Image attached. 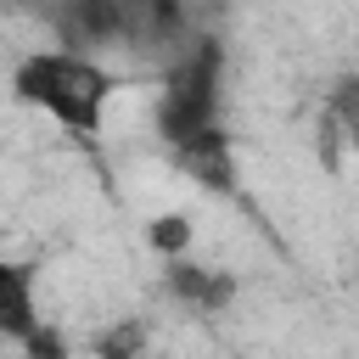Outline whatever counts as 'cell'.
Segmentation results:
<instances>
[{
	"label": "cell",
	"instance_id": "52a82bcc",
	"mask_svg": "<svg viewBox=\"0 0 359 359\" xmlns=\"http://www.w3.org/2000/svg\"><path fill=\"white\" fill-rule=\"evenodd\" d=\"M22 353H28V359H67V342H62V331L39 325V331L22 342Z\"/></svg>",
	"mask_w": 359,
	"mask_h": 359
},
{
	"label": "cell",
	"instance_id": "5b68a950",
	"mask_svg": "<svg viewBox=\"0 0 359 359\" xmlns=\"http://www.w3.org/2000/svg\"><path fill=\"white\" fill-rule=\"evenodd\" d=\"M174 151H180V163H185L202 185H224V180H230V146H224L219 129H208V135H196V140L174 146Z\"/></svg>",
	"mask_w": 359,
	"mask_h": 359
},
{
	"label": "cell",
	"instance_id": "3957f363",
	"mask_svg": "<svg viewBox=\"0 0 359 359\" xmlns=\"http://www.w3.org/2000/svg\"><path fill=\"white\" fill-rule=\"evenodd\" d=\"M0 325H6V337H17V342H28V337L39 331V320H34V292H28V269H22V264H6V269H0Z\"/></svg>",
	"mask_w": 359,
	"mask_h": 359
},
{
	"label": "cell",
	"instance_id": "6da1fadb",
	"mask_svg": "<svg viewBox=\"0 0 359 359\" xmlns=\"http://www.w3.org/2000/svg\"><path fill=\"white\" fill-rule=\"evenodd\" d=\"M17 90H22V101H34L50 118H62L73 135H90L101 123V107L112 95V79L95 62H84V56L39 50V56H28L17 67Z\"/></svg>",
	"mask_w": 359,
	"mask_h": 359
},
{
	"label": "cell",
	"instance_id": "277c9868",
	"mask_svg": "<svg viewBox=\"0 0 359 359\" xmlns=\"http://www.w3.org/2000/svg\"><path fill=\"white\" fill-rule=\"evenodd\" d=\"M168 286L185 297V303H196V309H224L230 303V275H219V269H202V264H180L174 258V269H168Z\"/></svg>",
	"mask_w": 359,
	"mask_h": 359
},
{
	"label": "cell",
	"instance_id": "ba28073f",
	"mask_svg": "<svg viewBox=\"0 0 359 359\" xmlns=\"http://www.w3.org/2000/svg\"><path fill=\"white\" fill-rule=\"evenodd\" d=\"M140 353V331L135 325H118L107 342H101V359H135Z\"/></svg>",
	"mask_w": 359,
	"mask_h": 359
},
{
	"label": "cell",
	"instance_id": "9c48e42d",
	"mask_svg": "<svg viewBox=\"0 0 359 359\" xmlns=\"http://www.w3.org/2000/svg\"><path fill=\"white\" fill-rule=\"evenodd\" d=\"M348 140H353V151H359V123H353V129H348Z\"/></svg>",
	"mask_w": 359,
	"mask_h": 359
},
{
	"label": "cell",
	"instance_id": "8992f818",
	"mask_svg": "<svg viewBox=\"0 0 359 359\" xmlns=\"http://www.w3.org/2000/svg\"><path fill=\"white\" fill-rule=\"evenodd\" d=\"M151 247L168 252V258H180V252L191 247V219H185V213H163V219H151Z\"/></svg>",
	"mask_w": 359,
	"mask_h": 359
},
{
	"label": "cell",
	"instance_id": "7a4b0ae2",
	"mask_svg": "<svg viewBox=\"0 0 359 359\" xmlns=\"http://www.w3.org/2000/svg\"><path fill=\"white\" fill-rule=\"evenodd\" d=\"M213 112H219V50L213 45H196L168 73V90H163V135L174 146H185V140L219 129Z\"/></svg>",
	"mask_w": 359,
	"mask_h": 359
}]
</instances>
